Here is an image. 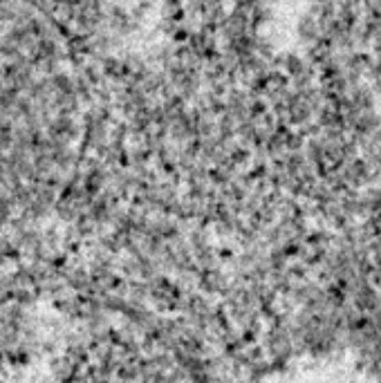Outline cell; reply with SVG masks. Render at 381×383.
I'll use <instances>...</instances> for the list:
<instances>
[{"mask_svg":"<svg viewBox=\"0 0 381 383\" xmlns=\"http://www.w3.org/2000/svg\"><path fill=\"white\" fill-rule=\"evenodd\" d=\"M70 133L59 34L36 7L0 3V229L47 202L66 166Z\"/></svg>","mask_w":381,"mask_h":383,"instance_id":"cell-1","label":"cell"}]
</instances>
